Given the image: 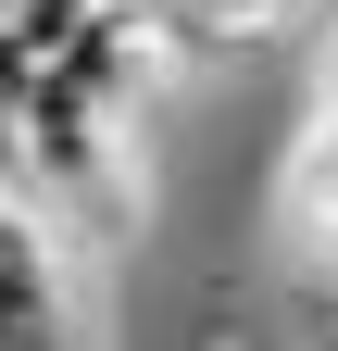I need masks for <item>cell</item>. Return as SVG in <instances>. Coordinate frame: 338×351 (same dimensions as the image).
I'll return each mask as SVG.
<instances>
[{"label":"cell","instance_id":"obj_1","mask_svg":"<svg viewBox=\"0 0 338 351\" xmlns=\"http://www.w3.org/2000/svg\"><path fill=\"white\" fill-rule=\"evenodd\" d=\"M0 351H88L75 326V251L0 189Z\"/></svg>","mask_w":338,"mask_h":351},{"label":"cell","instance_id":"obj_2","mask_svg":"<svg viewBox=\"0 0 338 351\" xmlns=\"http://www.w3.org/2000/svg\"><path fill=\"white\" fill-rule=\"evenodd\" d=\"M288 251L338 263V113H313L301 151H288Z\"/></svg>","mask_w":338,"mask_h":351},{"label":"cell","instance_id":"obj_3","mask_svg":"<svg viewBox=\"0 0 338 351\" xmlns=\"http://www.w3.org/2000/svg\"><path fill=\"white\" fill-rule=\"evenodd\" d=\"M138 13H151V0H138Z\"/></svg>","mask_w":338,"mask_h":351}]
</instances>
